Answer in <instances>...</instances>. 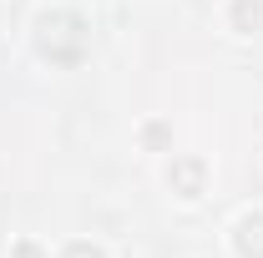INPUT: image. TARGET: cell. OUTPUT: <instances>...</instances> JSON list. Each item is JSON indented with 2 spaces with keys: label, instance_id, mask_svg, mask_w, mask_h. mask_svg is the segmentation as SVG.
Masks as SVG:
<instances>
[{
  "label": "cell",
  "instance_id": "6da1fadb",
  "mask_svg": "<svg viewBox=\"0 0 263 258\" xmlns=\"http://www.w3.org/2000/svg\"><path fill=\"white\" fill-rule=\"evenodd\" d=\"M172 177H177V182H182V193L193 197V193H197V177H202V167H197V162H182V167H177V172H172Z\"/></svg>",
  "mask_w": 263,
  "mask_h": 258
},
{
  "label": "cell",
  "instance_id": "7a4b0ae2",
  "mask_svg": "<svg viewBox=\"0 0 263 258\" xmlns=\"http://www.w3.org/2000/svg\"><path fill=\"white\" fill-rule=\"evenodd\" d=\"M248 21H258V5L253 0H238V26H248Z\"/></svg>",
  "mask_w": 263,
  "mask_h": 258
},
{
  "label": "cell",
  "instance_id": "3957f363",
  "mask_svg": "<svg viewBox=\"0 0 263 258\" xmlns=\"http://www.w3.org/2000/svg\"><path fill=\"white\" fill-rule=\"evenodd\" d=\"M66 258H101V253H97V248H86V243H76V248H71Z\"/></svg>",
  "mask_w": 263,
  "mask_h": 258
}]
</instances>
